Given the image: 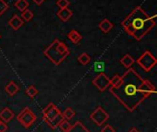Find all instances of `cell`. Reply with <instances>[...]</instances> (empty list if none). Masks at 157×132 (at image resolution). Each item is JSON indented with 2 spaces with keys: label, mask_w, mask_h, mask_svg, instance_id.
Instances as JSON below:
<instances>
[{
  "label": "cell",
  "mask_w": 157,
  "mask_h": 132,
  "mask_svg": "<svg viewBox=\"0 0 157 132\" xmlns=\"http://www.w3.org/2000/svg\"><path fill=\"white\" fill-rule=\"evenodd\" d=\"M5 91L9 96H14L19 91V87L14 81H10L7 85H6Z\"/></svg>",
  "instance_id": "5bb4252c"
},
{
  "label": "cell",
  "mask_w": 157,
  "mask_h": 132,
  "mask_svg": "<svg viewBox=\"0 0 157 132\" xmlns=\"http://www.w3.org/2000/svg\"><path fill=\"white\" fill-rule=\"evenodd\" d=\"M144 80L132 68L121 77V83L117 88H110L109 93L129 111L133 112L147 96L143 92Z\"/></svg>",
  "instance_id": "6da1fadb"
},
{
  "label": "cell",
  "mask_w": 157,
  "mask_h": 132,
  "mask_svg": "<svg viewBox=\"0 0 157 132\" xmlns=\"http://www.w3.org/2000/svg\"><path fill=\"white\" fill-rule=\"evenodd\" d=\"M17 120L20 123L21 126H23L25 129L30 128L33 123L37 120L36 115L30 110L29 107H25L20 111V113L17 117Z\"/></svg>",
  "instance_id": "277c9868"
},
{
  "label": "cell",
  "mask_w": 157,
  "mask_h": 132,
  "mask_svg": "<svg viewBox=\"0 0 157 132\" xmlns=\"http://www.w3.org/2000/svg\"><path fill=\"white\" fill-rule=\"evenodd\" d=\"M23 23H24L23 19H22L20 17H18L17 15H14V16L9 19V21H8L9 26H10L13 30H15V31L18 30V29L23 25Z\"/></svg>",
  "instance_id": "8fae6325"
},
{
  "label": "cell",
  "mask_w": 157,
  "mask_h": 132,
  "mask_svg": "<svg viewBox=\"0 0 157 132\" xmlns=\"http://www.w3.org/2000/svg\"><path fill=\"white\" fill-rule=\"evenodd\" d=\"M134 62H135V60H134L133 57H132L131 55H129V54L125 55V56L121 59V64L124 68H126L127 69L130 68H132V66L133 65Z\"/></svg>",
  "instance_id": "2e32d148"
},
{
  "label": "cell",
  "mask_w": 157,
  "mask_h": 132,
  "mask_svg": "<svg viewBox=\"0 0 157 132\" xmlns=\"http://www.w3.org/2000/svg\"><path fill=\"white\" fill-rule=\"evenodd\" d=\"M8 9V5L5 0H0V16H2Z\"/></svg>",
  "instance_id": "d4e9b609"
},
{
  "label": "cell",
  "mask_w": 157,
  "mask_h": 132,
  "mask_svg": "<svg viewBox=\"0 0 157 132\" xmlns=\"http://www.w3.org/2000/svg\"><path fill=\"white\" fill-rule=\"evenodd\" d=\"M92 83L98 91L104 92L110 86V79L105 73H99L93 79Z\"/></svg>",
  "instance_id": "ba28073f"
},
{
  "label": "cell",
  "mask_w": 157,
  "mask_h": 132,
  "mask_svg": "<svg viewBox=\"0 0 157 132\" xmlns=\"http://www.w3.org/2000/svg\"><path fill=\"white\" fill-rule=\"evenodd\" d=\"M67 132H91L89 131L81 121H76L74 125L71 126L70 130Z\"/></svg>",
  "instance_id": "9a60e30c"
},
{
  "label": "cell",
  "mask_w": 157,
  "mask_h": 132,
  "mask_svg": "<svg viewBox=\"0 0 157 132\" xmlns=\"http://www.w3.org/2000/svg\"><path fill=\"white\" fill-rule=\"evenodd\" d=\"M0 122H1V120H0Z\"/></svg>",
  "instance_id": "1f68e13d"
},
{
  "label": "cell",
  "mask_w": 157,
  "mask_h": 132,
  "mask_svg": "<svg viewBox=\"0 0 157 132\" xmlns=\"http://www.w3.org/2000/svg\"><path fill=\"white\" fill-rule=\"evenodd\" d=\"M7 129H8V127H7L6 123L1 121L0 122V132H6L7 130Z\"/></svg>",
  "instance_id": "83f0119b"
},
{
  "label": "cell",
  "mask_w": 157,
  "mask_h": 132,
  "mask_svg": "<svg viewBox=\"0 0 157 132\" xmlns=\"http://www.w3.org/2000/svg\"><path fill=\"white\" fill-rule=\"evenodd\" d=\"M14 118H15V113L8 107H5L0 112V120L6 124L10 122Z\"/></svg>",
  "instance_id": "9c48e42d"
},
{
  "label": "cell",
  "mask_w": 157,
  "mask_h": 132,
  "mask_svg": "<svg viewBox=\"0 0 157 132\" xmlns=\"http://www.w3.org/2000/svg\"><path fill=\"white\" fill-rule=\"evenodd\" d=\"M77 60L79 61V63H80V64H82V65L86 66V65H87V64L90 62L91 57L89 56V55H88V54H86V53H83V54H81V55L77 57Z\"/></svg>",
  "instance_id": "ffe728a7"
},
{
  "label": "cell",
  "mask_w": 157,
  "mask_h": 132,
  "mask_svg": "<svg viewBox=\"0 0 157 132\" xmlns=\"http://www.w3.org/2000/svg\"><path fill=\"white\" fill-rule=\"evenodd\" d=\"M71 124L69 123V121L68 120H66V119H63L61 123H60V125H59V129L62 130L63 132H67L69 130H70V128H71Z\"/></svg>",
  "instance_id": "cb8c5ba5"
},
{
  "label": "cell",
  "mask_w": 157,
  "mask_h": 132,
  "mask_svg": "<svg viewBox=\"0 0 157 132\" xmlns=\"http://www.w3.org/2000/svg\"><path fill=\"white\" fill-rule=\"evenodd\" d=\"M59 43V40H54L43 52V55L55 66H59L67 56L62 55L57 50V44Z\"/></svg>",
  "instance_id": "3957f363"
},
{
  "label": "cell",
  "mask_w": 157,
  "mask_h": 132,
  "mask_svg": "<svg viewBox=\"0 0 157 132\" xmlns=\"http://www.w3.org/2000/svg\"><path fill=\"white\" fill-rule=\"evenodd\" d=\"M32 1H33V2H35L37 5H39V6H40V5H41L45 0H32Z\"/></svg>",
  "instance_id": "f1b7e54d"
},
{
  "label": "cell",
  "mask_w": 157,
  "mask_h": 132,
  "mask_svg": "<svg viewBox=\"0 0 157 132\" xmlns=\"http://www.w3.org/2000/svg\"><path fill=\"white\" fill-rule=\"evenodd\" d=\"M121 83V77L119 75H115L112 79H110V86L111 88H117Z\"/></svg>",
  "instance_id": "7402d4cb"
},
{
  "label": "cell",
  "mask_w": 157,
  "mask_h": 132,
  "mask_svg": "<svg viewBox=\"0 0 157 132\" xmlns=\"http://www.w3.org/2000/svg\"><path fill=\"white\" fill-rule=\"evenodd\" d=\"M61 110L53 104L50 103L43 110H42V119L47 124L54 118H56L59 114H61Z\"/></svg>",
  "instance_id": "52a82bcc"
},
{
  "label": "cell",
  "mask_w": 157,
  "mask_h": 132,
  "mask_svg": "<svg viewBox=\"0 0 157 132\" xmlns=\"http://www.w3.org/2000/svg\"><path fill=\"white\" fill-rule=\"evenodd\" d=\"M56 5L60 7V8H65L70 5L69 0H58Z\"/></svg>",
  "instance_id": "484cf974"
},
{
  "label": "cell",
  "mask_w": 157,
  "mask_h": 132,
  "mask_svg": "<svg viewBox=\"0 0 157 132\" xmlns=\"http://www.w3.org/2000/svg\"><path fill=\"white\" fill-rule=\"evenodd\" d=\"M100 132H116V130L111 125H106L101 129Z\"/></svg>",
  "instance_id": "4316f807"
},
{
  "label": "cell",
  "mask_w": 157,
  "mask_h": 132,
  "mask_svg": "<svg viewBox=\"0 0 157 132\" xmlns=\"http://www.w3.org/2000/svg\"><path fill=\"white\" fill-rule=\"evenodd\" d=\"M156 15L149 16L141 6H136L121 22L125 31L137 41H141L155 26Z\"/></svg>",
  "instance_id": "7a4b0ae2"
},
{
  "label": "cell",
  "mask_w": 157,
  "mask_h": 132,
  "mask_svg": "<svg viewBox=\"0 0 157 132\" xmlns=\"http://www.w3.org/2000/svg\"><path fill=\"white\" fill-rule=\"evenodd\" d=\"M57 16L62 21L65 22V21H67V20H69L71 19V17L73 16V12H72V10H70L67 7L60 8V10L57 12Z\"/></svg>",
  "instance_id": "30bf717a"
},
{
  "label": "cell",
  "mask_w": 157,
  "mask_h": 132,
  "mask_svg": "<svg viewBox=\"0 0 157 132\" xmlns=\"http://www.w3.org/2000/svg\"><path fill=\"white\" fill-rule=\"evenodd\" d=\"M62 115H63V118L64 119H66V120H71L74 117H75V112L74 111V109L73 108H71V107H68V108H66L63 113H62Z\"/></svg>",
  "instance_id": "d6986e66"
},
{
  "label": "cell",
  "mask_w": 157,
  "mask_h": 132,
  "mask_svg": "<svg viewBox=\"0 0 157 132\" xmlns=\"http://www.w3.org/2000/svg\"><path fill=\"white\" fill-rule=\"evenodd\" d=\"M15 7L17 8L19 11H24L29 7V2L27 0H17L14 4Z\"/></svg>",
  "instance_id": "ac0fdd59"
},
{
  "label": "cell",
  "mask_w": 157,
  "mask_h": 132,
  "mask_svg": "<svg viewBox=\"0 0 157 132\" xmlns=\"http://www.w3.org/2000/svg\"><path fill=\"white\" fill-rule=\"evenodd\" d=\"M67 37H68V39H69L74 44H78V43H80V41L82 40L81 34H80L77 31H75V30L70 31L69 33L67 34Z\"/></svg>",
  "instance_id": "4fadbf2b"
},
{
  "label": "cell",
  "mask_w": 157,
  "mask_h": 132,
  "mask_svg": "<svg viewBox=\"0 0 157 132\" xmlns=\"http://www.w3.org/2000/svg\"><path fill=\"white\" fill-rule=\"evenodd\" d=\"M63 119H64V118H63V115H62V113H61V114H59L56 118H54L52 120H51L50 122H48L47 125H48L51 129L55 130V129H57V128L59 127L60 123H61Z\"/></svg>",
  "instance_id": "e0dca14e"
},
{
  "label": "cell",
  "mask_w": 157,
  "mask_h": 132,
  "mask_svg": "<svg viewBox=\"0 0 157 132\" xmlns=\"http://www.w3.org/2000/svg\"><path fill=\"white\" fill-rule=\"evenodd\" d=\"M38 90L36 89V87L35 86H33V85H30V86H29L28 88H27V90H26V93H27V95L29 96V97H30V98H34L37 94H38Z\"/></svg>",
  "instance_id": "603a6c76"
},
{
  "label": "cell",
  "mask_w": 157,
  "mask_h": 132,
  "mask_svg": "<svg viewBox=\"0 0 157 132\" xmlns=\"http://www.w3.org/2000/svg\"><path fill=\"white\" fill-rule=\"evenodd\" d=\"M137 63L144 71L148 72L155 67L157 64V59L150 51L147 50L137 59Z\"/></svg>",
  "instance_id": "5b68a950"
},
{
  "label": "cell",
  "mask_w": 157,
  "mask_h": 132,
  "mask_svg": "<svg viewBox=\"0 0 157 132\" xmlns=\"http://www.w3.org/2000/svg\"><path fill=\"white\" fill-rule=\"evenodd\" d=\"M22 19H23V21H26V22H28V21H29L30 19H32V18H33V13H32V11H30L29 9H25L24 11H22L21 12V17H20Z\"/></svg>",
  "instance_id": "44dd1931"
},
{
  "label": "cell",
  "mask_w": 157,
  "mask_h": 132,
  "mask_svg": "<svg viewBox=\"0 0 157 132\" xmlns=\"http://www.w3.org/2000/svg\"><path fill=\"white\" fill-rule=\"evenodd\" d=\"M0 38H1V35H0Z\"/></svg>",
  "instance_id": "4dcf8cb0"
},
{
  "label": "cell",
  "mask_w": 157,
  "mask_h": 132,
  "mask_svg": "<svg viewBox=\"0 0 157 132\" xmlns=\"http://www.w3.org/2000/svg\"><path fill=\"white\" fill-rule=\"evenodd\" d=\"M90 119L98 127L103 126L109 119V115L101 107L98 106L96 108V110L90 115Z\"/></svg>",
  "instance_id": "8992f818"
},
{
  "label": "cell",
  "mask_w": 157,
  "mask_h": 132,
  "mask_svg": "<svg viewBox=\"0 0 157 132\" xmlns=\"http://www.w3.org/2000/svg\"><path fill=\"white\" fill-rule=\"evenodd\" d=\"M98 27H99V29H100L104 33H108V32H109V31H111V29L113 28V24H112V22H111L109 19H102V20L99 22Z\"/></svg>",
  "instance_id": "7c38bea8"
},
{
  "label": "cell",
  "mask_w": 157,
  "mask_h": 132,
  "mask_svg": "<svg viewBox=\"0 0 157 132\" xmlns=\"http://www.w3.org/2000/svg\"><path fill=\"white\" fill-rule=\"evenodd\" d=\"M128 132H140V131H139L136 128H132V129H131V130H130Z\"/></svg>",
  "instance_id": "f546056e"
}]
</instances>
